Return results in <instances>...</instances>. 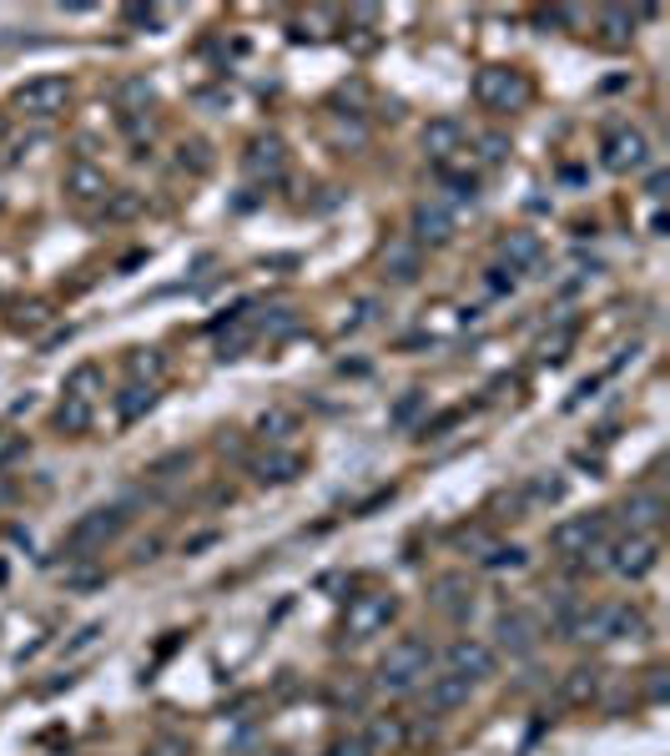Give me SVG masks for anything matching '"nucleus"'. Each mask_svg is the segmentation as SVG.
I'll return each instance as SVG.
<instances>
[{"label": "nucleus", "instance_id": "nucleus-36", "mask_svg": "<svg viewBox=\"0 0 670 756\" xmlns=\"http://www.w3.org/2000/svg\"><path fill=\"white\" fill-rule=\"evenodd\" d=\"M479 157H484V162H504V157H509V142H504L499 132H489V137H479Z\"/></svg>", "mask_w": 670, "mask_h": 756}, {"label": "nucleus", "instance_id": "nucleus-5", "mask_svg": "<svg viewBox=\"0 0 670 756\" xmlns=\"http://www.w3.org/2000/svg\"><path fill=\"white\" fill-rule=\"evenodd\" d=\"M66 101H71V81L66 76H36V81H26L16 91V111L26 121H51V116L66 111Z\"/></svg>", "mask_w": 670, "mask_h": 756}, {"label": "nucleus", "instance_id": "nucleus-6", "mask_svg": "<svg viewBox=\"0 0 670 756\" xmlns=\"http://www.w3.org/2000/svg\"><path fill=\"white\" fill-rule=\"evenodd\" d=\"M121 530H126V510H116V504H101V510H86V515L71 525L66 540H71V550L86 555V550H106Z\"/></svg>", "mask_w": 670, "mask_h": 756}, {"label": "nucleus", "instance_id": "nucleus-10", "mask_svg": "<svg viewBox=\"0 0 670 756\" xmlns=\"http://www.w3.org/2000/svg\"><path fill=\"white\" fill-rule=\"evenodd\" d=\"M242 172H247V182H278L283 172H288V147H283V137H252L247 142V152H242Z\"/></svg>", "mask_w": 670, "mask_h": 756}, {"label": "nucleus", "instance_id": "nucleus-24", "mask_svg": "<svg viewBox=\"0 0 670 756\" xmlns=\"http://www.w3.org/2000/svg\"><path fill=\"white\" fill-rule=\"evenodd\" d=\"M257 434L273 439V444H283L288 434H298V414H293V409H267V414L257 419Z\"/></svg>", "mask_w": 670, "mask_h": 756}, {"label": "nucleus", "instance_id": "nucleus-18", "mask_svg": "<svg viewBox=\"0 0 670 756\" xmlns=\"http://www.w3.org/2000/svg\"><path fill=\"white\" fill-rule=\"evenodd\" d=\"M419 268H424V252L414 242H388L383 247V278L388 283H419Z\"/></svg>", "mask_w": 670, "mask_h": 756}, {"label": "nucleus", "instance_id": "nucleus-27", "mask_svg": "<svg viewBox=\"0 0 670 756\" xmlns=\"http://www.w3.org/2000/svg\"><path fill=\"white\" fill-rule=\"evenodd\" d=\"M126 368H131V384H157V373H162V353L157 348H131V358H126Z\"/></svg>", "mask_w": 670, "mask_h": 756}, {"label": "nucleus", "instance_id": "nucleus-20", "mask_svg": "<svg viewBox=\"0 0 670 756\" xmlns=\"http://www.w3.org/2000/svg\"><path fill=\"white\" fill-rule=\"evenodd\" d=\"M152 409H157V384H126L121 399H116V419H121V424H137V419H147Z\"/></svg>", "mask_w": 670, "mask_h": 756}, {"label": "nucleus", "instance_id": "nucleus-30", "mask_svg": "<svg viewBox=\"0 0 670 756\" xmlns=\"http://www.w3.org/2000/svg\"><path fill=\"white\" fill-rule=\"evenodd\" d=\"M595 686H600V671H585V666H580V671L565 676V696H570V701H590Z\"/></svg>", "mask_w": 670, "mask_h": 756}, {"label": "nucleus", "instance_id": "nucleus-40", "mask_svg": "<svg viewBox=\"0 0 670 756\" xmlns=\"http://www.w3.org/2000/svg\"><path fill=\"white\" fill-rule=\"evenodd\" d=\"M650 696H655V701L665 696V671H650Z\"/></svg>", "mask_w": 670, "mask_h": 756}, {"label": "nucleus", "instance_id": "nucleus-4", "mask_svg": "<svg viewBox=\"0 0 670 756\" xmlns=\"http://www.w3.org/2000/svg\"><path fill=\"white\" fill-rule=\"evenodd\" d=\"M600 162H605V172H615V177L640 172V167L650 162V142H645V132H640V126H610L605 142H600Z\"/></svg>", "mask_w": 670, "mask_h": 756}, {"label": "nucleus", "instance_id": "nucleus-28", "mask_svg": "<svg viewBox=\"0 0 670 756\" xmlns=\"http://www.w3.org/2000/svg\"><path fill=\"white\" fill-rule=\"evenodd\" d=\"M469 585L459 580V575H444L439 585H434V600H439V610H449V615H464V605H469V595H464Z\"/></svg>", "mask_w": 670, "mask_h": 756}, {"label": "nucleus", "instance_id": "nucleus-13", "mask_svg": "<svg viewBox=\"0 0 670 756\" xmlns=\"http://www.w3.org/2000/svg\"><path fill=\"white\" fill-rule=\"evenodd\" d=\"M499 258L509 263V273H529L534 263L545 258V242H540V232L514 227V232H504V237H499Z\"/></svg>", "mask_w": 670, "mask_h": 756}, {"label": "nucleus", "instance_id": "nucleus-33", "mask_svg": "<svg viewBox=\"0 0 670 756\" xmlns=\"http://www.w3.org/2000/svg\"><path fill=\"white\" fill-rule=\"evenodd\" d=\"M373 318H378V303H373V298H358V303H353V318H343V333H358V328H368Z\"/></svg>", "mask_w": 670, "mask_h": 756}, {"label": "nucleus", "instance_id": "nucleus-25", "mask_svg": "<svg viewBox=\"0 0 670 756\" xmlns=\"http://www.w3.org/2000/svg\"><path fill=\"white\" fill-rule=\"evenodd\" d=\"M293 328H298V313H293V308H273V313L252 318V333H257V338H288Z\"/></svg>", "mask_w": 670, "mask_h": 756}, {"label": "nucleus", "instance_id": "nucleus-26", "mask_svg": "<svg viewBox=\"0 0 670 756\" xmlns=\"http://www.w3.org/2000/svg\"><path fill=\"white\" fill-rule=\"evenodd\" d=\"M96 389H101V368H96V363H81V368L66 378V399H86V404H96Z\"/></svg>", "mask_w": 670, "mask_h": 756}, {"label": "nucleus", "instance_id": "nucleus-1", "mask_svg": "<svg viewBox=\"0 0 670 756\" xmlns=\"http://www.w3.org/2000/svg\"><path fill=\"white\" fill-rule=\"evenodd\" d=\"M429 671H434V651H429L419 636H404V641H393L388 656L378 661V686H383L388 696H404V691H414L419 681H429Z\"/></svg>", "mask_w": 670, "mask_h": 756}, {"label": "nucleus", "instance_id": "nucleus-15", "mask_svg": "<svg viewBox=\"0 0 670 756\" xmlns=\"http://www.w3.org/2000/svg\"><path fill=\"white\" fill-rule=\"evenodd\" d=\"M424 152L434 157V162H454L459 157V147H464V126H459V116H434L429 126H424Z\"/></svg>", "mask_w": 670, "mask_h": 756}, {"label": "nucleus", "instance_id": "nucleus-35", "mask_svg": "<svg viewBox=\"0 0 670 756\" xmlns=\"http://www.w3.org/2000/svg\"><path fill=\"white\" fill-rule=\"evenodd\" d=\"M142 756H192V751H187V741H177V736H157V741H147Z\"/></svg>", "mask_w": 670, "mask_h": 756}, {"label": "nucleus", "instance_id": "nucleus-14", "mask_svg": "<svg viewBox=\"0 0 670 756\" xmlns=\"http://www.w3.org/2000/svg\"><path fill=\"white\" fill-rule=\"evenodd\" d=\"M303 469H308V464H303V454H293V449H267L262 459H252V479H257V484H267V489L293 484Z\"/></svg>", "mask_w": 670, "mask_h": 756}, {"label": "nucleus", "instance_id": "nucleus-38", "mask_svg": "<svg viewBox=\"0 0 670 756\" xmlns=\"http://www.w3.org/2000/svg\"><path fill=\"white\" fill-rule=\"evenodd\" d=\"M419 404H424V394H419V389H414V394H409V399H404V404H398V409H393V424H409V419H414V414H419Z\"/></svg>", "mask_w": 670, "mask_h": 756}, {"label": "nucleus", "instance_id": "nucleus-12", "mask_svg": "<svg viewBox=\"0 0 670 756\" xmlns=\"http://www.w3.org/2000/svg\"><path fill=\"white\" fill-rule=\"evenodd\" d=\"M494 636H499V651L529 656L534 646H540V620H534L529 610H504V615L494 620Z\"/></svg>", "mask_w": 670, "mask_h": 756}, {"label": "nucleus", "instance_id": "nucleus-39", "mask_svg": "<svg viewBox=\"0 0 670 756\" xmlns=\"http://www.w3.org/2000/svg\"><path fill=\"white\" fill-rule=\"evenodd\" d=\"M111 212H116V217H131V212H137V197H116Z\"/></svg>", "mask_w": 670, "mask_h": 756}, {"label": "nucleus", "instance_id": "nucleus-11", "mask_svg": "<svg viewBox=\"0 0 670 756\" xmlns=\"http://www.w3.org/2000/svg\"><path fill=\"white\" fill-rule=\"evenodd\" d=\"M660 560V545L655 535H625L620 545H610V570L625 575V580H645Z\"/></svg>", "mask_w": 670, "mask_h": 756}, {"label": "nucleus", "instance_id": "nucleus-34", "mask_svg": "<svg viewBox=\"0 0 670 756\" xmlns=\"http://www.w3.org/2000/svg\"><path fill=\"white\" fill-rule=\"evenodd\" d=\"M26 454V439L16 434V429H0V469H6V464H16Z\"/></svg>", "mask_w": 670, "mask_h": 756}, {"label": "nucleus", "instance_id": "nucleus-9", "mask_svg": "<svg viewBox=\"0 0 670 756\" xmlns=\"http://www.w3.org/2000/svg\"><path fill=\"white\" fill-rule=\"evenodd\" d=\"M444 666H449V676L479 686V681L494 676V646H484V641H474V636H459V641L444 651Z\"/></svg>", "mask_w": 670, "mask_h": 756}, {"label": "nucleus", "instance_id": "nucleus-23", "mask_svg": "<svg viewBox=\"0 0 670 756\" xmlns=\"http://www.w3.org/2000/svg\"><path fill=\"white\" fill-rule=\"evenodd\" d=\"M91 414H96V404L66 399V404L56 409V429H61V434H86V429H91Z\"/></svg>", "mask_w": 670, "mask_h": 756}, {"label": "nucleus", "instance_id": "nucleus-7", "mask_svg": "<svg viewBox=\"0 0 670 756\" xmlns=\"http://www.w3.org/2000/svg\"><path fill=\"white\" fill-rule=\"evenodd\" d=\"M605 540V515H570V520H560L555 530H550V550L560 555V560H580L590 545H600Z\"/></svg>", "mask_w": 670, "mask_h": 756}, {"label": "nucleus", "instance_id": "nucleus-37", "mask_svg": "<svg viewBox=\"0 0 670 756\" xmlns=\"http://www.w3.org/2000/svg\"><path fill=\"white\" fill-rule=\"evenodd\" d=\"M323 756H373V746H368V741H358V736H348V741H333Z\"/></svg>", "mask_w": 670, "mask_h": 756}, {"label": "nucleus", "instance_id": "nucleus-21", "mask_svg": "<svg viewBox=\"0 0 670 756\" xmlns=\"http://www.w3.org/2000/svg\"><path fill=\"white\" fill-rule=\"evenodd\" d=\"M660 520H665V504H660L655 494H635V499H625V525H630V535H650Z\"/></svg>", "mask_w": 670, "mask_h": 756}, {"label": "nucleus", "instance_id": "nucleus-2", "mask_svg": "<svg viewBox=\"0 0 670 756\" xmlns=\"http://www.w3.org/2000/svg\"><path fill=\"white\" fill-rule=\"evenodd\" d=\"M393 620H398V595L393 590H363L343 610V636L348 641H373V636H383Z\"/></svg>", "mask_w": 670, "mask_h": 756}, {"label": "nucleus", "instance_id": "nucleus-22", "mask_svg": "<svg viewBox=\"0 0 670 756\" xmlns=\"http://www.w3.org/2000/svg\"><path fill=\"white\" fill-rule=\"evenodd\" d=\"M560 499H565V479L560 474H540V479H529V489H524L529 510H550V504H560Z\"/></svg>", "mask_w": 670, "mask_h": 756}, {"label": "nucleus", "instance_id": "nucleus-29", "mask_svg": "<svg viewBox=\"0 0 670 756\" xmlns=\"http://www.w3.org/2000/svg\"><path fill=\"white\" fill-rule=\"evenodd\" d=\"M635 11H600V31L610 36V41H630L635 36Z\"/></svg>", "mask_w": 670, "mask_h": 756}, {"label": "nucleus", "instance_id": "nucleus-16", "mask_svg": "<svg viewBox=\"0 0 670 756\" xmlns=\"http://www.w3.org/2000/svg\"><path fill=\"white\" fill-rule=\"evenodd\" d=\"M469 681H459V676H429V696H424V711L429 716H449V711H459V706H469Z\"/></svg>", "mask_w": 670, "mask_h": 756}, {"label": "nucleus", "instance_id": "nucleus-19", "mask_svg": "<svg viewBox=\"0 0 670 756\" xmlns=\"http://www.w3.org/2000/svg\"><path fill=\"white\" fill-rule=\"evenodd\" d=\"M61 187H66V197H76V202H96V197H111V187H106V172H101V167H91V162H71V167H66V177H61Z\"/></svg>", "mask_w": 670, "mask_h": 756}, {"label": "nucleus", "instance_id": "nucleus-17", "mask_svg": "<svg viewBox=\"0 0 670 756\" xmlns=\"http://www.w3.org/2000/svg\"><path fill=\"white\" fill-rule=\"evenodd\" d=\"M650 620L640 605H605V641H645Z\"/></svg>", "mask_w": 670, "mask_h": 756}, {"label": "nucleus", "instance_id": "nucleus-32", "mask_svg": "<svg viewBox=\"0 0 670 756\" xmlns=\"http://www.w3.org/2000/svg\"><path fill=\"white\" fill-rule=\"evenodd\" d=\"M570 343H575V333H570V328H555L550 338H540V358H545V363H560Z\"/></svg>", "mask_w": 670, "mask_h": 756}, {"label": "nucleus", "instance_id": "nucleus-31", "mask_svg": "<svg viewBox=\"0 0 670 756\" xmlns=\"http://www.w3.org/2000/svg\"><path fill=\"white\" fill-rule=\"evenodd\" d=\"M524 565V550L519 545H494L489 555H484V570H519Z\"/></svg>", "mask_w": 670, "mask_h": 756}, {"label": "nucleus", "instance_id": "nucleus-3", "mask_svg": "<svg viewBox=\"0 0 670 756\" xmlns=\"http://www.w3.org/2000/svg\"><path fill=\"white\" fill-rule=\"evenodd\" d=\"M474 96H479L484 111H519L529 101V81L514 66H484L474 76Z\"/></svg>", "mask_w": 670, "mask_h": 756}, {"label": "nucleus", "instance_id": "nucleus-8", "mask_svg": "<svg viewBox=\"0 0 670 756\" xmlns=\"http://www.w3.org/2000/svg\"><path fill=\"white\" fill-rule=\"evenodd\" d=\"M409 232H414L409 237L414 247H444V242H454V212L439 197H424L409 212Z\"/></svg>", "mask_w": 670, "mask_h": 756}]
</instances>
